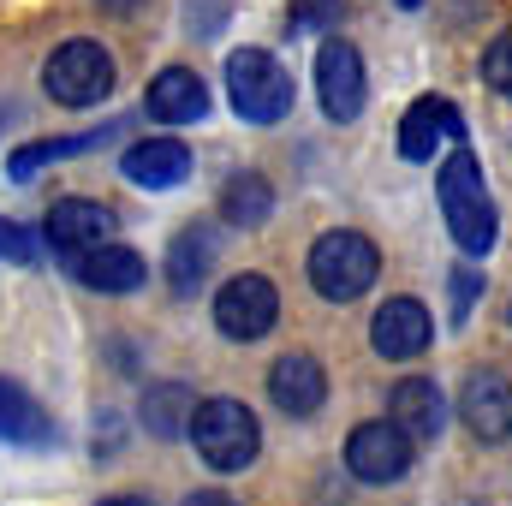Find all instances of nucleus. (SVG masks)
Here are the masks:
<instances>
[{
    "instance_id": "f257e3e1",
    "label": "nucleus",
    "mask_w": 512,
    "mask_h": 506,
    "mask_svg": "<svg viewBox=\"0 0 512 506\" xmlns=\"http://www.w3.org/2000/svg\"><path fill=\"white\" fill-rule=\"evenodd\" d=\"M435 197H441V215H447V233L465 256H489L501 239V215H495V197L477 173V155L471 149H453L441 167H435Z\"/></svg>"
},
{
    "instance_id": "f03ea898",
    "label": "nucleus",
    "mask_w": 512,
    "mask_h": 506,
    "mask_svg": "<svg viewBox=\"0 0 512 506\" xmlns=\"http://www.w3.org/2000/svg\"><path fill=\"white\" fill-rule=\"evenodd\" d=\"M310 286L328 298V304H352V298H364L370 286H376V274H382V251L364 239V233H322L316 245H310Z\"/></svg>"
},
{
    "instance_id": "7ed1b4c3",
    "label": "nucleus",
    "mask_w": 512,
    "mask_h": 506,
    "mask_svg": "<svg viewBox=\"0 0 512 506\" xmlns=\"http://www.w3.org/2000/svg\"><path fill=\"white\" fill-rule=\"evenodd\" d=\"M191 441H197V453H203V465H215V471H245L256 465V453H262V429H256L251 405L245 399H197V417H191Z\"/></svg>"
},
{
    "instance_id": "20e7f679",
    "label": "nucleus",
    "mask_w": 512,
    "mask_h": 506,
    "mask_svg": "<svg viewBox=\"0 0 512 506\" xmlns=\"http://www.w3.org/2000/svg\"><path fill=\"white\" fill-rule=\"evenodd\" d=\"M227 96H233L239 120H251V126H280L292 114V78L262 48H239L227 60Z\"/></svg>"
},
{
    "instance_id": "39448f33",
    "label": "nucleus",
    "mask_w": 512,
    "mask_h": 506,
    "mask_svg": "<svg viewBox=\"0 0 512 506\" xmlns=\"http://www.w3.org/2000/svg\"><path fill=\"white\" fill-rule=\"evenodd\" d=\"M42 90L60 102V108H96L108 90H114V54L102 42H60L42 66Z\"/></svg>"
},
{
    "instance_id": "423d86ee",
    "label": "nucleus",
    "mask_w": 512,
    "mask_h": 506,
    "mask_svg": "<svg viewBox=\"0 0 512 506\" xmlns=\"http://www.w3.org/2000/svg\"><path fill=\"white\" fill-rule=\"evenodd\" d=\"M274 322H280V292L262 280V274H233L221 292H215V328L227 334V340H262V334H274Z\"/></svg>"
},
{
    "instance_id": "0eeeda50",
    "label": "nucleus",
    "mask_w": 512,
    "mask_h": 506,
    "mask_svg": "<svg viewBox=\"0 0 512 506\" xmlns=\"http://www.w3.org/2000/svg\"><path fill=\"white\" fill-rule=\"evenodd\" d=\"M346 471L358 477V483H399L405 471H411V435L393 423V417H376V423H358L352 429V441H346Z\"/></svg>"
},
{
    "instance_id": "6e6552de",
    "label": "nucleus",
    "mask_w": 512,
    "mask_h": 506,
    "mask_svg": "<svg viewBox=\"0 0 512 506\" xmlns=\"http://www.w3.org/2000/svg\"><path fill=\"white\" fill-rule=\"evenodd\" d=\"M42 239H48L54 256L78 262V256L102 251V245L114 239V209H108V203H90V197H60V203L42 215Z\"/></svg>"
},
{
    "instance_id": "1a4fd4ad",
    "label": "nucleus",
    "mask_w": 512,
    "mask_h": 506,
    "mask_svg": "<svg viewBox=\"0 0 512 506\" xmlns=\"http://www.w3.org/2000/svg\"><path fill=\"white\" fill-rule=\"evenodd\" d=\"M316 96H322V114L340 126L364 114V60L346 36H328L316 48Z\"/></svg>"
},
{
    "instance_id": "9d476101",
    "label": "nucleus",
    "mask_w": 512,
    "mask_h": 506,
    "mask_svg": "<svg viewBox=\"0 0 512 506\" xmlns=\"http://www.w3.org/2000/svg\"><path fill=\"white\" fill-rule=\"evenodd\" d=\"M429 340H435V322H429V310L417 298H387L382 310H376V322H370V346L382 358H393V364L423 358Z\"/></svg>"
},
{
    "instance_id": "9b49d317",
    "label": "nucleus",
    "mask_w": 512,
    "mask_h": 506,
    "mask_svg": "<svg viewBox=\"0 0 512 506\" xmlns=\"http://www.w3.org/2000/svg\"><path fill=\"white\" fill-rule=\"evenodd\" d=\"M459 417L477 441H507L512 435V381L483 370L459 387Z\"/></svg>"
},
{
    "instance_id": "f8f14e48",
    "label": "nucleus",
    "mask_w": 512,
    "mask_h": 506,
    "mask_svg": "<svg viewBox=\"0 0 512 506\" xmlns=\"http://www.w3.org/2000/svg\"><path fill=\"white\" fill-rule=\"evenodd\" d=\"M268 399H274L286 417H316L322 399H328V376H322V364H316L310 352H286V358H274V370H268Z\"/></svg>"
},
{
    "instance_id": "ddd939ff",
    "label": "nucleus",
    "mask_w": 512,
    "mask_h": 506,
    "mask_svg": "<svg viewBox=\"0 0 512 506\" xmlns=\"http://www.w3.org/2000/svg\"><path fill=\"white\" fill-rule=\"evenodd\" d=\"M143 108H149V120H161V126H197V120L209 114V90H203V78H197L191 66H167V72L149 78Z\"/></svg>"
},
{
    "instance_id": "4468645a",
    "label": "nucleus",
    "mask_w": 512,
    "mask_h": 506,
    "mask_svg": "<svg viewBox=\"0 0 512 506\" xmlns=\"http://www.w3.org/2000/svg\"><path fill=\"white\" fill-rule=\"evenodd\" d=\"M120 173H126L131 185H143V191H173V185L191 173V149H185L179 137H143V143L126 149Z\"/></svg>"
},
{
    "instance_id": "2eb2a0df",
    "label": "nucleus",
    "mask_w": 512,
    "mask_h": 506,
    "mask_svg": "<svg viewBox=\"0 0 512 506\" xmlns=\"http://www.w3.org/2000/svg\"><path fill=\"white\" fill-rule=\"evenodd\" d=\"M387 417H393L411 441H435L441 423H447V399H441L435 381L405 376V381H393V393H387Z\"/></svg>"
},
{
    "instance_id": "dca6fc26",
    "label": "nucleus",
    "mask_w": 512,
    "mask_h": 506,
    "mask_svg": "<svg viewBox=\"0 0 512 506\" xmlns=\"http://www.w3.org/2000/svg\"><path fill=\"white\" fill-rule=\"evenodd\" d=\"M441 137H465L453 102L423 96V102H411V108H405V120H399V155H405V161H429Z\"/></svg>"
},
{
    "instance_id": "f3484780",
    "label": "nucleus",
    "mask_w": 512,
    "mask_h": 506,
    "mask_svg": "<svg viewBox=\"0 0 512 506\" xmlns=\"http://www.w3.org/2000/svg\"><path fill=\"white\" fill-rule=\"evenodd\" d=\"M0 441H6V447H48V441H54L48 411L6 376H0Z\"/></svg>"
},
{
    "instance_id": "a211bd4d",
    "label": "nucleus",
    "mask_w": 512,
    "mask_h": 506,
    "mask_svg": "<svg viewBox=\"0 0 512 506\" xmlns=\"http://www.w3.org/2000/svg\"><path fill=\"white\" fill-rule=\"evenodd\" d=\"M72 274H78L90 292H137L149 268H143V256L126 251V245H102V251L78 256V262H72Z\"/></svg>"
},
{
    "instance_id": "6ab92c4d",
    "label": "nucleus",
    "mask_w": 512,
    "mask_h": 506,
    "mask_svg": "<svg viewBox=\"0 0 512 506\" xmlns=\"http://www.w3.org/2000/svg\"><path fill=\"white\" fill-rule=\"evenodd\" d=\"M191 417H197V393H191L185 381H161V387L143 393V429H149L155 441L191 435Z\"/></svg>"
},
{
    "instance_id": "aec40b11",
    "label": "nucleus",
    "mask_w": 512,
    "mask_h": 506,
    "mask_svg": "<svg viewBox=\"0 0 512 506\" xmlns=\"http://www.w3.org/2000/svg\"><path fill=\"white\" fill-rule=\"evenodd\" d=\"M215 251H221L215 227H185L173 239V251H167V286L173 292H197L209 280V268H215Z\"/></svg>"
},
{
    "instance_id": "412c9836",
    "label": "nucleus",
    "mask_w": 512,
    "mask_h": 506,
    "mask_svg": "<svg viewBox=\"0 0 512 506\" xmlns=\"http://www.w3.org/2000/svg\"><path fill=\"white\" fill-rule=\"evenodd\" d=\"M274 215V185L262 173H233L227 191H221V221L233 227H262Z\"/></svg>"
},
{
    "instance_id": "4be33fe9",
    "label": "nucleus",
    "mask_w": 512,
    "mask_h": 506,
    "mask_svg": "<svg viewBox=\"0 0 512 506\" xmlns=\"http://www.w3.org/2000/svg\"><path fill=\"white\" fill-rule=\"evenodd\" d=\"M102 137H108V126H102V131H84V137H36V143H24V149H12V155H6V173H12V179H36L48 161L84 155V149H96Z\"/></svg>"
},
{
    "instance_id": "5701e85b",
    "label": "nucleus",
    "mask_w": 512,
    "mask_h": 506,
    "mask_svg": "<svg viewBox=\"0 0 512 506\" xmlns=\"http://www.w3.org/2000/svg\"><path fill=\"white\" fill-rule=\"evenodd\" d=\"M340 0H292V30H340Z\"/></svg>"
},
{
    "instance_id": "b1692460",
    "label": "nucleus",
    "mask_w": 512,
    "mask_h": 506,
    "mask_svg": "<svg viewBox=\"0 0 512 506\" xmlns=\"http://www.w3.org/2000/svg\"><path fill=\"white\" fill-rule=\"evenodd\" d=\"M483 78H489L501 96H512V30H501V36L489 42V54H483Z\"/></svg>"
},
{
    "instance_id": "393cba45",
    "label": "nucleus",
    "mask_w": 512,
    "mask_h": 506,
    "mask_svg": "<svg viewBox=\"0 0 512 506\" xmlns=\"http://www.w3.org/2000/svg\"><path fill=\"white\" fill-rule=\"evenodd\" d=\"M0 256H12V262H36V239H30L24 227L0 221Z\"/></svg>"
},
{
    "instance_id": "a878e982",
    "label": "nucleus",
    "mask_w": 512,
    "mask_h": 506,
    "mask_svg": "<svg viewBox=\"0 0 512 506\" xmlns=\"http://www.w3.org/2000/svg\"><path fill=\"white\" fill-rule=\"evenodd\" d=\"M471 298H477V268H459L453 274V322L471 316Z\"/></svg>"
},
{
    "instance_id": "bb28decb",
    "label": "nucleus",
    "mask_w": 512,
    "mask_h": 506,
    "mask_svg": "<svg viewBox=\"0 0 512 506\" xmlns=\"http://www.w3.org/2000/svg\"><path fill=\"white\" fill-rule=\"evenodd\" d=\"M185 506H233V501H227V495H191Z\"/></svg>"
},
{
    "instance_id": "cd10ccee",
    "label": "nucleus",
    "mask_w": 512,
    "mask_h": 506,
    "mask_svg": "<svg viewBox=\"0 0 512 506\" xmlns=\"http://www.w3.org/2000/svg\"><path fill=\"white\" fill-rule=\"evenodd\" d=\"M102 506H149V501H137V495H114V501H102Z\"/></svg>"
},
{
    "instance_id": "c85d7f7f",
    "label": "nucleus",
    "mask_w": 512,
    "mask_h": 506,
    "mask_svg": "<svg viewBox=\"0 0 512 506\" xmlns=\"http://www.w3.org/2000/svg\"><path fill=\"white\" fill-rule=\"evenodd\" d=\"M102 6H114V12H126V6H137V0H102Z\"/></svg>"
}]
</instances>
